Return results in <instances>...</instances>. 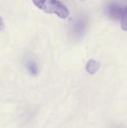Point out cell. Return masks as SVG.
Masks as SVG:
<instances>
[{
  "label": "cell",
  "mask_w": 127,
  "mask_h": 128,
  "mask_svg": "<svg viewBox=\"0 0 127 128\" xmlns=\"http://www.w3.org/2000/svg\"><path fill=\"white\" fill-rule=\"evenodd\" d=\"M42 10L47 14H55L61 19H67L70 15L67 6L58 0H46Z\"/></svg>",
  "instance_id": "obj_1"
},
{
  "label": "cell",
  "mask_w": 127,
  "mask_h": 128,
  "mask_svg": "<svg viewBox=\"0 0 127 128\" xmlns=\"http://www.w3.org/2000/svg\"><path fill=\"white\" fill-rule=\"evenodd\" d=\"M88 25V20L85 17L77 18L73 23L72 26V33L73 35L76 38L82 37Z\"/></svg>",
  "instance_id": "obj_2"
},
{
  "label": "cell",
  "mask_w": 127,
  "mask_h": 128,
  "mask_svg": "<svg viewBox=\"0 0 127 128\" xmlns=\"http://www.w3.org/2000/svg\"><path fill=\"white\" fill-rule=\"evenodd\" d=\"M123 10L124 7L116 3H111L106 8V14L109 17L118 20H121Z\"/></svg>",
  "instance_id": "obj_3"
},
{
  "label": "cell",
  "mask_w": 127,
  "mask_h": 128,
  "mask_svg": "<svg viewBox=\"0 0 127 128\" xmlns=\"http://www.w3.org/2000/svg\"><path fill=\"white\" fill-rule=\"evenodd\" d=\"M100 62L99 61L94 60V59H91L86 64V70L88 74L94 75L95 74L100 68Z\"/></svg>",
  "instance_id": "obj_4"
},
{
  "label": "cell",
  "mask_w": 127,
  "mask_h": 128,
  "mask_svg": "<svg viewBox=\"0 0 127 128\" xmlns=\"http://www.w3.org/2000/svg\"><path fill=\"white\" fill-rule=\"evenodd\" d=\"M26 67L28 70V71L30 72L31 74L35 76V75H37L38 74V72H39V68H38V66L37 64V63L31 60V59H29L26 62Z\"/></svg>",
  "instance_id": "obj_5"
},
{
  "label": "cell",
  "mask_w": 127,
  "mask_h": 128,
  "mask_svg": "<svg viewBox=\"0 0 127 128\" xmlns=\"http://www.w3.org/2000/svg\"><path fill=\"white\" fill-rule=\"evenodd\" d=\"M121 25L122 29L127 32V5L124 7L123 13L121 18Z\"/></svg>",
  "instance_id": "obj_6"
},
{
  "label": "cell",
  "mask_w": 127,
  "mask_h": 128,
  "mask_svg": "<svg viewBox=\"0 0 127 128\" xmlns=\"http://www.w3.org/2000/svg\"><path fill=\"white\" fill-rule=\"evenodd\" d=\"M46 0H32V2H34V4L40 9H43V7L45 4Z\"/></svg>",
  "instance_id": "obj_7"
},
{
  "label": "cell",
  "mask_w": 127,
  "mask_h": 128,
  "mask_svg": "<svg viewBox=\"0 0 127 128\" xmlns=\"http://www.w3.org/2000/svg\"><path fill=\"white\" fill-rule=\"evenodd\" d=\"M4 23L3 22L2 18L0 16V31L2 30V29H4Z\"/></svg>",
  "instance_id": "obj_8"
},
{
  "label": "cell",
  "mask_w": 127,
  "mask_h": 128,
  "mask_svg": "<svg viewBox=\"0 0 127 128\" xmlns=\"http://www.w3.org/2000/svg\"><path fill=\"white\" fill-rule=\"evenodd\" d=\"M81 1H85V0H81Z\"/></svg>",
  "instance_id": "obj_9"
}]
</instances>
